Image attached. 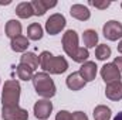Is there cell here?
Wrapping results in <instances>:
<instances>
[{"mask_svg":"<svg viewBox=\"0 0 122 120\" xmlns=\"http://www.w3.org/2000/svg\"><path fill=\"white\" fill-rule=\"evenodd\" d=\"M62 48L65 54L71 57L75 62H84L90 57V52L87 48L78 47V35L74 30L65 31V34L62 35Z\"/></svg>","mask_w":122,"mask_h":120,"instance_id":"1","label":"cell"},{"mask_svg":"<svg viewBox=\"0 0 122 120\" xmlns=\"http://www.w3.org/2000/svg\"><path fill=\"white\" fill-rule=\"evenodd\" d=\"M40 60V66L46 71V72H50V74H62L68 69V62L65 58L62 57H54L51 52L48 51H43L38 57Z\"/></svg>","mask_w":122,"mask_h":120,"instance_id":"2","label":"cell"},{"mask_svg":"<svg viewBox=\"0 0 122 120\" xmlns=\"http://www.w3.org/2000/svg\"><path fill=\"white\" fill-rule=\"evenodd\" d=\"M31 81H33V85H34V89L37 92V95H40L46 99L53 97L56 95V85L47 72L36 74Z\"/></svg>","mask_w":122,"mask_h":120,"instance_id":"3","label":"cell"},{"mask_svg":"<svg viewBox=\"0 0 122 120\" xmlns=\"http://www.w3.org/2000/svg\"><path fill=\"white\" fill-rule=\"evenodd\" d=\"M20 100V83L17 81H6L1 93V103L4 107H17Z\"/></svg>","mask_w":122,"mask_h":120,"instance_id":"4","label":"cell"},{"mask_svg":"<svg viewBox=\"0 0 122 120\" xmlns=\"http://www.w3.org/2000/svg\"><path fill=\"white\" fill-rule=\"evenodd\" d=\"M65 24H67L65 17H64L62 14L56 13V14L50 16L48 20L46 21V30H47V32H48L50 35H56V34H58V32L65 27Z\"/></svg>","mask_w":122,"mask_h":120,"instance_id":"5","label":"cell"},{"mask_svg":"<svg viewBox=\"0 0 122 120\" xmlns=\"http://www.w3.org/2000/svg\"><path fill=\"white\" fill-rule=\"evenodd\" d=\"M102 31H104V37L111 41H117L122 38V24L119 21H115V20L107 21Z\"/></svg>","mask_w":122,"mask_h":120,"instance_id":"6","label":"cell"},{"mask_svg":"<svg viewBox=\"0 0 122 120\" xmlns=\"http://www.w3.org/2000/svg\"><path fill=\"white\" fill-rule=\"evenodd\" d=\"M53 112V103L47 99L38 100L34 105V116L40 120H47Z\"/></svg>","mask_w":122,"mask_h":120,"instance_id":"7","label":"cell"},{"mask_svg":"<svg viewBox=\"0 0 122 120\" xmlns=\"http://www.w3.org/2000/svg\"><path fill=\"white\" fill-rule=\"evenodd\" d=\"M1 116L3 120H27L29 119V113L26 109L21 107H4L1 109Z\"/></svg>","mask_w":122,"mask_h":120,"instance_id":"8","label":"cell"},{"mask_svg":"<svg viewBox=\"0 0 122 120\" xmlns=\"http://www.w3.org/2000/svg\"><path fill=\"white\" fill-rule=\"evenodd\" d=\"M101 76L105 83H111L115 81H121V72L114 64H105L101 69Z\"/></svg>","mask_w":122,"mask_h":120,"instance_id":"9","label":"cell"},{"mask_svg":"<svg viewBox=\"0 0 122 120\" xmlns=\"http://www.w3.org/2000/svg\"><path fill=\"white\" fill-rule=\"evenodd\" d=\"M97 64L95 62H91V61H88V62H84L82 65H81V68H80V75L82 76V79L85 81V82H91L95 79V76H97Z\"/></svg>","mask_w":122,"mask_h":120,"instance_id":"10","label":"cell"},{"mask_svg":"<svg viewBox=\"0 0 122 120\" xmlns=\"http://www.w3.org/2000/svg\"><path fill=\"white\" fill-rule=\"evenodd\" d=\"M105 95L111 100H115V102L117 100H121L122 99V82L121 81H115V82L107 83Z\"/></svg>","mask_w":122,"mask_h":120,"instance_id":"11","label":"cell"},{"mask_svg":"<svg viewBox=\"0 0 122 120\" xmlns=\"http://www.w3.org/2000/svg\"><path fill=\"white\" fill-rule=\"evenodd\" d=\"M30 3L34 10V16H43V14H46V11L48 9L57 6V1H50V0H33Z\"/></svg>","mask_w":122,"mask_h":120,"instance_id":"12","label":"cell"},{"mask_svg":"<svg viewBox=\"0 0 122 120\" xmlns=\"http://www.w3.org/2000/svg\"><path fill=\"white\" fill-rule=\"evenodd\" d=\"M70 14L74 18L80 20V21H85L91 17V13H90L88 7L84 6V4H72L71 9H70Z\"/></svg>","mask_w":122,"mask_h":120,"instance_id":"13","label":"cell"},{"mask_svg":"<svg viewBox=\"0 0 122 120\" xmlns=\"http://www.w3.org/2000/svg\"><path fill=\"white\" fill-rule=\"evenodd\" d=\"M85 81L82 79V76L80 75V72H72L68 75L67 78V86L71 90H80L85 86Z\"/></svg>","mask_w":122,"mask_h":120,"instance_id":"14","label":"cell"},{"mask_svg":"<svg viewBox=\"0 0 122 120\" xmlns=\"http://www.w3.org/2000/svg\"><path fill=\"white\" fill-rule=\"evenodd\" d=\"M6 35L9 38H16L19 35H21V24L17 20H9L6 24Z\"/></svg>","mask_w":122,"mask_h":120,"instance_id":"15","label":"cell"},{"mask_svg":"<svg viewBox=\"0 0 122 120\" xmlns=\"http://www.w3.org/2000/svg\"><path fill=\"white\" fill-rule=\"evenodd\" d=\"M10 45H11V50H13V51H16V52H24L30 44H29L27 37L19 35V37H16V38L11 40V44H10Z\"/></svg>","mask_w":122,"mask_h":120,"instance_id":"16","label":"cell"},{"mask_svg":"<svg viewBox=\"0 0 122 120\" xmlns=\"http://www.w3.org/2000/svg\"><path fill=\"white\" fill-rule=\"evenodd\" d=\"M16 14L20 18H29L31 16H34V10L31 7V3L29 1H23L16 7Z\"/></svg>","mask_w":122,"mask_h":120,"instance_id":"17","label":"cell"},{"mask_svg":"<svg viewBox=\"0 0 122 120\" xmlns=\"http://www.w3.org/2000/svg\"><path fill=\"white\" fill-rule=\"evenodd\" d=\"M20 64H26L27 66H30L31 69L34 71V69L38 68L40 60H38V57H37L36 54H33V52H26V54L21 55V58H20Z\"/></svg>","mask_w":122,"mask_h":120,"instance_id":"18","label":"cell"},{"mask_svg":"<svg viewBox=\"0 0 122 120\" xmlns=\"http://www.w3.org/2000/svg\"><path fill=\"white\" fill-rule=\"evenodd\" d=\"M82 40H84V44L87 48H92L98 42V34L95 30H85L82 34Z\"/></svg>","mask_w":122,"mask_h":120,"instance_id":"19","label":"cell"},{"mask_svg":"<svg viewBox=\"0 0 122 120\" xmlns=\"http://www.w3.org/2000/svg\"><path fill=\"white\" fill-rule=\"evenodd\" d=\"M27 37L33 41H38L43 37V27L38 23H33L27 28Z\"/></svg>","mask_w":122,"mask_h":120,"instance_id":"20","label":"cell"},{"mask_svg":"<svg viewBox=\"0 0 122 120\" xmlns=\"http://www.w3.org/2000/svg\"><path fill=\"white\" fill-rule=\"evenodd\" d=\"M94 119L95 120H109L111 119V109L108 106L99 105L94 109Z\"/></svg>","mask_w":122,"mask_h":120,"instance_id":"21","label":"cell"},{"mask_svg":"<svg viewBox=\"0 0 122 120\" xmlns=\"http://www.w3.org/2000/svg\"><path fill=\"white\" fill-rule=\"evenodd\" d=\"M17 75H19V78L21 79V81H30L33 79V69H31L30 66H27L26 64H19V66H17Z\"/></svg>","mask_w":122,"mask_h":120,"instance_id":"22","label":"cell"},{"mask_svg":"<svg viewBox=\"0 0 122 120\" xmlns=\"http://www.w3.org/2000/svg\"><path fill=\"white\" fill-rule=\"evenodd\" d=\"M95 57H97L99 61L108 60V58L111 57V48H109L107 44H101V45H98L97 50H95Z\"/></svg>","mask_w":122,"mask_h":120,"instance_id":"23","label":"cell"},{"mask_svg":"<svg viewBox=\"0 0 122 120\" xmlns=\"http://www.w3.org/2000/svg\"><path fill=\"white\" fill-rule=\"evenodd\" d=\"M90 4L94 6V7H97V9H99V10H104V9H107V7L111 6V1H108V0H104V1H99V0H90Z\"/></svg>","mask_w":122,"mask_h":120,"instance_id":"24","label":"cell"},{"mask_svg":"<svg viewBox=\"0 0 122 120\" xmlns=\"http://www.w3.org/2000/svg\"><path fill=\"white\" fill-rule=\"evenodd\" d=\"M56 120H72V115L67 110H60L56 116Z\"/></svg>","mask_w":122,"mask_h":120,"instance_id":"25","label":"cell"},{"mask_svg":"<svg viewBox=\"0 0 122 120\" xmlns=\"http://www.w3.org/2000/svg\"><path fill=\"white\" fill-rule=\"evenodd\" d=\"M72 120H88V117L84 112H74L72 113Z\"/></svg>","mask_w":122,"mask_h":120,"instance_id":"26","label":"cell"},{"mask_svg":"<svg viewBox=\"0 0 122 120\" xmlns=\"http://www.w3.org/2000/svg\"><path fill=\"white\" fill-rule=\"evenodd\" d=\"M114 65L119 69V72H122V57H117L114 60Z\"/></svg>","mask_w":122,"mask_h":120,"instance_id":"27","label":"cell"},{"mask_svg":"<svg viewBox=\"0 0 122 120\" xmlns=\"http://www.w3.org/2000/svg\"><path fill=\"white\" fill-rule=\"evenodd\" d=\"M114 120H122V112H119V113L114 117Z\"/></svg>","mask_w":122,"mask_h":120,"instance_id":"28","label":"cell"},{"mask_svg":"<svg viewBox=\"0 0 122 120\" xmlns=\"http://www.w3.org/2000/svg\"><path fill=\"white\" fill-rule=\"evenodd\" d=\"M10 3H11L10 0H0V4H1V6H3V4H6V6H7V4H10Z\"/></svg>","mask_w":122,"mask_h":120,"instance_id":"29","label":"cell"},{"mask_svg":"<svg viewBox=\"0 0 122 120\" xmlns=\"http://www.w3.org/2000/svg\"><path fill=\"white\" fill-rule=\"evenodd\" d=\"M118 51H119V52L122 54V41L119 42V44H118Z\"/></svg>","mask_w":122,"mask_h":120,"instance_id":"30","label":"cell"},{"mask_svg":"<svg viewBox=\"0 0 122 120\" xmlns=\"http://www.w3.org/2000/svg\"><path fill=\"white\" fill-rule=\"evenodd\" d=\"M121 7H122V3H121Z\"/></svg>","mask_w":122,"mask_h":120,"instance_id":"31","label":"cell"}]
</instances>
